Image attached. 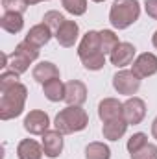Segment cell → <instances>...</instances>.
Returning <instances> with one entry per match:
<instances>
[{
    "label": "cell",
    "mask_w": 157,
    "mask_h": 159,
    "mask_svg": "<svg viewBox=\"0 0 157 159\" xmlns=\"http://www.w3.org/2000/svg\"><path fill=\"white\" fill-rule=\"evenodd\" d=\"M78 57L87 70H102L105 65V54L100 46V32L89 30L78 44Z\"/></svg>",
    "instance_id": "cell-1"
},
{
    "label": "cell",
    "mask_w": 157,
    "mask_h": 159,
    "mask_svg": "<svg viewBox=\"0 0 157 159\" xmlns=\"http://www.w3.org/2000/svg\"><path fill=\"white\" fill-rule=\"evenodd\" d=\"M0 119L11 120L22 115L26 98H28V89L20 81L6 91H0Z\"/></svg>",
    "instance_id": "cell-2"
},
{
    "label": "cell",
    "mask_w": 157,
    "mask_h": 159,
    "mask_svg": "<svg viewBox=\"0 0 157 159\" xmlns=\"http://www.w3.org/2000/svg\"><path fill=\"white\" fill-rule=\"evenodd\" d=\"M54 126L63 135L78 133V131H83L89 126V115L81 106H67L65 109H61L56 115Z\"/></svg>",
    "instance_id": "cell-3"
},
{
    "label": "cell",
    "mask_w": 157,
    "mask_h": 159,
    "mask_svg": "<svg viewBox=\"0 0 157 159\" xmlns=\"http://www.w3.org/2000/svg\"><path fill=\"white\" fill-rule=\"evenodd\" d=\"M141 17L139 0H115L109 9V22L117 30H126Z\"/></svg>",
    "instance_id": "cell-4"
},
{
    "label": "cell",
    "mask_w": 157,
    "mask_h": 159,
    "mask_svg": "<svg viewBox=\"0 0 157 159\" xmlns=\"http://www.w3.org/2000/svg\"><path fill=\"white\" fill-rule=\"evenodd\" d=\"M113 87L118 94H124V96H133L139 93L141 89V78L133 72V70H126V69H120L117 74L113 76Z\"/></svg>",
    "instance_id": "cell-5"
},
{
    "label": "cell",
    "mask_w": 157,
    "mask_h": 159,
    "mask_svg": "<svg viewBox=\"0 0 157 159\" xmlns=\"http://www.w3.org/2000/svg\"><path fill=\"white\" fill-rule=\"evenodd\" d=\"M122 117H124V120L128 124H131V126L141 124L144 120V117H146V104H144V100L139 98V96H129L124 102Z\"/></svg>",
    "instance_id": "cell-6"
},
{
    "label": "cell",
    "mask_w": 157,
    "mask_h": 159,
    "mask_svg": "<svg viewBox=\"0 0 157 159\" xmlns=\"http://www.w3.org/2000/svg\"><path fill=\"white\" fill-rule=\"evenodd\" d=\"M22 126L30 135H44L50 128V117L41 109H34L24 117Z\"/></svg>",
    "instance_id": "cell-7"
},
{
    "label": "cell",
    "mask_w": 157,
    "mask_h": 159,
    "mask_svg": "<svg viewBox=\"0 0 157 159\" xmlns=\"http://www.w3.org/2000/svg\"><path fill=\"white\" fill-rule=\"evenodd\" d=\"M131 70L139 76L141 80L150 78L157 74V56L152 52H142L135 57V61L131 63Z\"/></svg>",
    "instance_id": "cell-8"
},
{
    "label": "cell",
    "mask_w": 157,
    "mask_h": 159,
    "mask_svg": "<svg viewBox=\"0 0 157 159\" xmlns=\"http://www.w3.org/2000/svg\"><path fill=\"white\" fill-rule=\"evenodd\" d=\"M41 144H43V150H44V156L50 159H56L61 156L63 152V133L57 131V129H48L44 135H41Z\"/></svg>",
    "instance_id": "cell-9"
},
{
    "label": "cell",
    "mask_w": 157,
    "mask_h": 159,
    "mask_svg": "<svg viewBox=\"0 0 157 159\" xmlns=\"http://www.w3.org/2000/svg\"><path fill=\"white\" fill-rule=\"evenodd\" d=\"M135 54H137V48L131 43H118L117 48L109 54V61L117 69H124L135 61Z\"/></svg>",
    "instance_id": "cell-10"
},
{
    "label": "cell",
    "mask_w": 157,
    "mask_h": 159,
    "mask_svg": "<svg viewBox=\"0 0 157 159\" xmlns=\"http://www.w3.org/2000/svg\"><path fill=\"white\" fill-rule=\"evenodd\" d=\"M57 43L63 46V48H72L79 39V26L76 20H65L63 22V26L56 32V35H54Z\"/></svg>",
    "instance_id": "cell-11"
},
{
    "label": "cell",
    "mask_w": 157,
    "mask_h": 159,
    "mask_svg": "<svg viewBox=\"0 0 157 159\" xmlns=\"http://www.w3.org/2000/svg\"><path fill=\"white\" fill-rule=\"evenodd\" d=\"M87 100V85L79 80H70L65 83V100L67 106H81Z\"/></svg>",
    "instance_id": "cell-12"
},
{
    "label": "cell",
    "mask_w": 157,
    "mask_h": 159,
    "mask_svg": "<svg viewBox=\"0 0 157 159\" xmlns=\"http://www.w3.org/2000/svg\"><path fill=\"white\" fill-rule=\"evenodd\" d=\"M122 107H124V104L117 98H104L98 104V117H100L102 122L120 119L122 117Z\"/></svg>",
    "instance_id": "cell-13"
},
{
    "label": "cell",
    "mask_w": 157,
    "mask_h": 159,
    "mask_svg": "<svg viewBox=\"0 0 157 159\" xmlns=\"http://www.w3.org/2000/svg\"><path fill=\"white\" fill-rule=\"evenodd\" d=\"M44 150L35 139H22L17 144V157L19 159H43Z\"/></svg>",
    "instance_id": "cell-14"
},
{
    "label": "cell",
    "mask_w": 157,
    "mask_h": 159,
    "mask_svg": "<svg viewBox=\"0 0 157 159\" xmlns=\"http://www.w3.org/2000/svg\"><path fill=\"white\" fill-rule=\"evenodd\" d=\"M52 37H54V32H52L44 22H39V24H35V26L30 28V32L26 34L24 41H28V43H32V44H35V46L41 48V46L48 44Z\"/></svg>",
    "instance_id": "cell-15"
},
{
    "label": "cell",
    "mask_w": 157,
    "mask_h": 159,
    "mask_svg": "<svg viewBox=\"0 0 157 159\" xmlns=\"http://www.w3.org/2000/svg\"><path fill=\"white\" fill-rule=\"evenodd\" d=\"M32 76H34V80H35L37 83L44 85V83L50 81V80L59 78V69H57V65H54L52 61H41V63H37V65L34 67Z\"/></svg>",
    "instance_id": "cell-16"
},
{
    "label": "cell",
    "mask_w": 157,
    "mask_h": 159,
    "mask_svg": "<svg viewBox=\"0 0 157 159\" xmlns=\"http://www.w3.org/2000/svg\"><path fill=\"white\" fill-rule=\"evenodd\" d=\"M128 126H129V124L124 120V117L109 120V122H104V126H102V135H104V139H107V141H118V139H122V137L126 135Z\"/></svg>",
    "instance_id": "cell-17"
},
{
    "label": "cell",
    "mask_w": 157,
    "mask_h": 159,
    "mask_svg": "<svg viewBox=\"0 0 157 159\" xmlns=\"http://www.w3.org/2000/svg\"><path fill=\"white\" fill-rule=\"evenodd\" d=\"M0 26L2 30H6L7 34H19L24 28V17L22 13H15V11H4L2 19H0Z\"/></svg>",
    "instance_id": "cell-18"
},
{
    "label": "cell",
    "mask_w": 157,
    "mask_h": 159,
    "mask_svg": "<svg viewBox=\"0 0 157 159\" xmlns=\"http://www.w3.org/2000/svg\"><path fill=\"white\" fill-rule=\"evenodd\" d=\"M30 59L26 57V56H22V54H19V52H13V54H4V69L6 67H9V70H13V72H17V74H24L28 69H30Z\"/></svg>",
    "instance_id": "cell-19"
},
{
    "label": "cell",
    "mask_w": 157,
    "mask_h": 159,
    "mask_svg": "<svg viewBox=\"0 0 157 159\" xmlns=\"http://www.w3.org/2000/svg\"><path fill=\"white\" fill-rule=\"evenodd\" d=\"M43 94L50 102H61V100H65V83L59 78L50 80L43 85Z\"/></svg>",
    "instance_id": "cell-20"
},
{
    "label": "cell",
    "mask_w": 157,
    "mask_h": 159,
    "mask_svg": "<svg viewBox=\"0 0 157 159\" xmlns=\"http://www.w3.org/2000/svg\"><path fill=\"white\" fill-rule=\"evenodd\" d=\"M85 159H111V148L105 143H89L85 146Z\"/></svg>",
    "instance_id": "cell-21"
},
{
    "label": "cell",
    "mask_w": 157,
    "mask_h": 159,
    "mask_svg": "<svg viewBox=\"0 0 157 159\" xmlns=\"http://www.w3.org/2000/svg\"><path fill=\"white\" fill-rule=\"evenodd\" d=\"M118 43H120L118 41V35L113 30H100V46H102V52L105 56H109L117 48Z\"/></svg>",
    "instance_id": "cell-22"
},
{
    "label": "cell",
    "mask_w": 157,
    "mask_h": 159,
    "mask_svg": "<svg viewBox=\"0 0 157 159\" xmlns=\"http://www.w3.org/2000/svg\"><path fill=\"white\" fill-rule=\"evenodd\" d=\"M65 20H67V19H65V15H63V13H59V11H54V9H52V11H46V13H44V17H43V22H44V24L54 32V35H56V32L63 26V22H65Z\"/></svg>",
    "instance_id": "cell-23"
},
{
    "label": "cell",
    "mask_w": 157,
    "mask_h": 159,
    "mask_svg": "<svg viewBox=\"0 0 157 159\" xmlns=\"http://www.w3.org/2000/svg\"><path fill=\"white\" fill-rule=\"evenodd\" d=\"M15 52L26 56L30 61H35V59L39 57V54H41V48L35 46V44H32V43H28V41H20V43L15 46Z\"/></svg>",
    "instance_id": "cell-24"
},
{
    "label": "cell",
    "mask_w": 157,
    "mask_h": 159,
    "mask_svg": "<svg viewBox=\"0 0 157 159\" xmlns=\"http://www.w3.org/2000/svg\"><path fill=\"white\" fill-rule=\"evenodd\" d=\"M61 6L74 17H79L87 11V0H61Z\"/></svg>",
    "instance_id": "cell-25"
},
{
    "label": "cell",
    "mask_w": 157,
    "mask_h": 159,
    "mask_svg": "<svg viewBox=\"0 0 157 159\" xmlns=\"http://www.w3.org/2000/svg\"><path fill=\"white\" fill-rule=\"evenodd\" d=\"M144 144H148V135L146 133H142V131H137V133H133L129 139H128V152L129 154H135V152H139Z\"/></svg>",
    "instance_id": "cell-26"
},
{
    "label": "cell",
    "mask_w": 157,
    "mask_h": 159,
    "mask_svg": "<svg viewBox=\"0 0 157 159\" xmlns=\"http://www.w3.org/2000/svg\"><path fill=\"white\" fill-rule=\"evenodd\" d=\"M129 156H131V159H157V146L152 144V143H148V144H144L139 152L129 154Z\"/></svg>",
    "instance_id": "cell-27"
},
{
    "label": "cell",
    "mask_w": 157,
    "mask_h": 159,
    "mask_svg": "<svg viewBox=\"0 0 157 159\" xmlns=\"http://www.w3.org/2000/svg\"><path fill=\"white\" fill-rule=\"evenodd\" d=\"M19 76H20V74H17V72H13V70H4V72L0 74V91H6V89L17 85V83H19Z\"/></svg>",
    "instance_id": "cell-28"
},
{
    "label": "cell",
    "mask_w": 157,
    "mask_h": 159,
    "mask_svg": "<svg viewBox=\"0 0 157 159\" xmlns=\"http://www.w3.org/2000/svg\"><path fill=\"white\" fill-rule=\"evenodd\" d=\"M4 11H15V13H24L28 9L26 0H2Z\"/></svg>",
    "instance_id": "cell-29"
},
{
    "label": "cell",
    "mask_w": 157,
    "mask_h": 159,
    "mask_svg": "<svg viewBox=\"0 0 157 159\" xmlns=\"http://www.w3.org/2000/svg\"><path fill=\"white\" fill-rule=\"evenodd\" d=\"M144 11L150 19L157 20V0H144Z\"/></svg>",
    "instance_id": "cell-30"
},
{
    "label": "cell",
    "mask_w": 157,
    "mask_h": 159,
    "mask_svg": "<svg viewBox=\"0 0 157 159\" xmlns=\"http://www.w3.org/2000/svg\"><path fill=\"white\" fill-rule=\"evenodd\" d=\"M152 137L157 141V117L154 119V122H152Z\"/></svg>",
    "instance_id": "cell-31"
},
{
    "label": "cell",
    "mask_w": 157,
    "mask_h": 159,
    "mask_svg": "<svg viewBox=\"0 0 157 159\" xmlns=\"http://www.w3.org/2000/svg\"><path fill=\"white\" fill-rule=\"evenodd\" d=\"M26 2H28V6H35L39 2H48V0H26Z\"/></svg>",
    "instance_id": "cell-32"
},
{
    "label": "cell",
    "mask_w": 157,
    "mask_h": 159,
    "mask_svg": "<svg viewBox=\"0 0 157 159\" xmlns=\"http://www.w3.org/2000/svg\"><path fill=\"white\" fill-rule=\"evenodd\" d=\"M152 44H154V46L157 48V30L154 32V35H152Z\"/></svg>",
    "instance_id": "cell-33"
},
{
    "label": "cell",
    "mask_w": 157,
    "mask_h": 159,
    "mask_svg": "<svg viewBox=\"0 0 157 159\" xmlns=\"http://www.w3.org/2000/svg\"><path fill=\"white\" fill-rule=\"evenodd\" d=\"M92 2H98V4H100V2H105V0H92Z\"/></svg>",
    "instance_id": "cell-34"
}]
</instances>
